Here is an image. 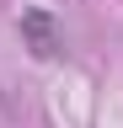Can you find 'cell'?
Instances as JSON below:
<instances>
[{"label":"cell","instance_id":"cell-1","mask_svg":"<svg viewBox=\"0 0 123 128\" xmlns=\"http://www.w3.org/2000/svg\"><path fill=\"white\" fill-rule=\"evenodd\" d=\"M22 38H27V48H32L38 59H54L59 48H64V32H59V22H54V11H43V6H32V11H22Z\"/></svg>","mask_w":123,"mask_h":128}]
</instances>
